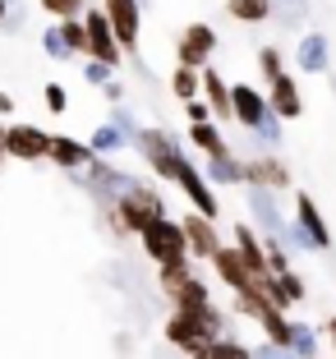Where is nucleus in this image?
Returning <instances> with one entry per match:
<instances>
[{
    "instance_id": "nucleus-9",
    "label": "nucleus",
    "mask_w": 336,
    "mask_h": 359,
    "mask_svg": "<svg viewBox=\"0 0 336 359\" xmlns=\"http://www.w3.org/2000/svg\"><path fill=\"white\" fill-rule=\"evenodd\" d=\"M212 46H217V37H212L208 23H194L184 37H180V65H189V69H199L203 60L212 55Z\"/></svg>"
},
{
    "instance_id": "nucleus-7",
    "label": "nucleus",
    "mask_w": 336,
    "mask_h": 359,
    "mask_svg": "<svg viewBox=\"0 0 336 359\" xmlns=\"http://www.w3.org/2000/svg\"><path fill=\"white\" fill-rule=\"evenodd\" d=\"M0 143H5V152H10V157L37 161V157H46V143H51V138H46L37 125H14V129H5V138H0Z\"/></svg>"
},
{
    "instance_id": "nucleus-25",
    "label": "nucleus",
    "mask_w": 336,
    "mask_h": 359,
    "mask_svg": "<svg viewBox=\"0 0 336 359\" xmlns=\"http://www.w3.org/2000/svg\"><path fill=\"white\" fill-rule=\"evenodd\" d=\"M55 32H60V42L69 46V51H88V37H83V28H79L74 19H60V28H55Z\"/></svg>"
},
{
    "instance_id": "nucleus-36",
    "label": "nucleus",
    "mask_w": 336,
    "mask_h": 359,
    "mask_svg": "<svg viewBox=\"0 0 336 359\" xmlns=\"http://www.w3.org/2000/svg\"><path fill=\"white\" fill-rule=\"evenodd\" d=\"M0 138H5V129H0ZM0 152H5V143H0Z\"/></svg>"
},
{
    "instance_id": "nucleus-21",
    "label": "nucleus",
    "mask_w": 336,
    "mask_h": 359,
    "mask_svg": "<svg viewBox=\"0 0 336 359\" xmlns=\"http://www.w3.org/2000/svg\"><path fill=\"white\" fill-rule=\"evenodd\" d=\"M244 180H253L258 189H267V184H285V170L281 166H272V161H253V166H244Z\"/></svg>"
},
{
    "instance_id": "nucleus-35",
    "label": "nucleus",
    "mask_w": 336,
    "mask_h": 359,
    "mask_svg": "<svg viewBox=\"0 0 336 359\" xmlns=\"http://www.w3.org/2000/svg\"><path fill=\"white\" fill-rule=\"evenodd\" d=\"M0 19H5V0H0Z\"/></svg>"
},
{
    "instance_id": "nucleus-29",
    "label": "nucleus",
    "mask_w": 336,
    "mask_h": 359,
    "mask_svg": "<svg viewBox=\"0 0 336 359\" xmlns=\"http://www.w3.org/2000/svg\"><path fill=\"white\" fill-rule=\"evenodd\" d=\"M253 129H258V134H263L267 143H276V138H281V125H276V116H272V106H267V111H263V120H258V125H253Z\"/></svg>"
},
{
    "instance_id": "nucleus-23",
    "label": "nucleus",
    "mask_w": 336,
    "mask_h": 359,
    "mask_svg": "<svg viewBox=\"0 0 336 359\" xmlns=\"http://www.w3.org/2000/svg\"><path fill=\"white\" fill-rule=\"evenodd\" d=\"M189 138H194V143H199L203 152H208V157H212V152H226V143H221V134H217V129L208 125V120H194Z\"/></svg>"
},
{
    "instance_id": "nucleus-37",
    "label": "nucleus",
    "mask_w": 336,
    "mask_h": 359,
    "mask_svg": "<svg viewBox=\"0 0 336 359\" xmlns=\"http://www.w3.org/2000/svg\"><path fill=\"white\" fill-rule=\"evenodd\" d=\"M332 337H336V323H332Z\"/></svg>"
},
{
    "instance_id": "nucleus-13",
    "label": "nucleus",
    "mask_w": 336,
    "mask_h": 359,
    "mask_svg": "<svg viewBox=\"0 0 336 359\" xmlns=\"http://www.w3.org/2000/svg\"><path fill=\"white\" fill-rule=\"evenodd\" d=\"M231 111H235V116H240L244 125L253 129L258 120H263V111H267V97H263V93H253L249 83H240V88L231 93Z\"/></svg>"
},
{
    "instance_id": "nucleus-19",
    "label": "nucleus",
    "mask_w": 336,
    "mask_h": 359,
    "mask_svg": "<svg viewBox=\"0 0 336 359\" xmlns=\"http://www.w3.org/2000/svg\"><path fill=\"white\" fill-rule=\"evenodd\" d=\"M194 359H249V350H240L226 337H212V341H203V346L194 350Z\"/></svg>"
},
{
    "instance_id": "nucleus-4",
    "label": "nucleus",
    "mask_w": 336,
    "mask_h": 359,
    "mask_svg": "<svg viewBox=\"0 0 336 359\" xmlns=\"http://www.w3.org/2000/svg\"><path fill=\"white\" fill-rule=\"evenodd\" d=\"M161 290H166V295L175 299L180 309L208 304V290H203V285L194 281L189 272H184V263H170V267H161Z\"/></svg>"
},
{
    "instance_id": "nucleus-27",
    "label": "nucleus",
    "mask_w": 336,
    "mask_h": 359,
    "mask_svg": "<svg viewBox=\"0 0 336 359\" xmlns=\"http://www.w3.org/2000/svg\"><path fill=\"white\" fill-rule=\"evenodd\" d=\"M120 138H125V134H120L116 125H102V129L93 134V152H111V148L120 143Z\"/></svg>"
},
{
    "instance_id": "nucleus-14",
    "label": "nucleus",
    "mask_w": 336,
    "mask_h": 359,
    "mask_svg": "<svg viewBox=\"0 0 336 359\" xmlns=\"http://www.w3.org/2000/svg\"><path fill=\"white\" fill-rule=\"evenodd\" d=\"M272 116H300L304 111V102H300V88H295V79L290 74H276L272 79Z\"/></svg>"
},
{
    "instance_id": "nucleus-30",
    "label": "nucleus",
    "mask_w": 336,
    "mask_h": 359,
    "mask_svg": "<svg viewBox=\"0 0 336 359\" xmlns=\"http://www.w3.org/2000/svg\"><path fill=\"white\" fill-rule=\"evenodd\" d=\"M42 46H46V51H51V55H55V60H65V55H69V46H65V42H60V32H55V28H46V37H42Z\"/></svg>"
},
{
    "instance_id": "nucleus-6",
    "label": "nucleus",
    "mask_w": 336,
    "mask_h": 359,
    "mask_svg": "<svg viewBox=\"0 0 336 359\" xmlns=\"http://www.w3.org/2000/svg\"><path fill=\"white\" fill-rule=\"evenodd\" d=\"M134 143L143 148V157L157 166V175H170V180H175V170H180V161H184V157L170 148V143L157 134V129H134Z\"/></svg>"
},
{
    "instance_id": "nucleus-31",
    "label": "nucleus",
    "mask_w": 336,
    "mask_h": 359,
    "mask_svg": "<svg viewBox=\"0 0 336 359\" xmlns=\"http://www.w3.org/2000/svg\"><path fill=\"white\" fill-rule=\"evenodd\" d=\"M249 359H290V350H285V346H276V341H267V346L258 350V355H249Z\"/></svg>"
},
{
    "instance_id": "nucleus-1",
    "label": "nucleus",
    "mask_w": 336,
    "mask_h": 359,
    "mask_svg": "<svg viewBox=\"0 0 336 359\" xmlns=\"http://www.w3.org/2000/svg\"><path fill=\"white\" fill-rule=\"evenodd\" d=\"M166 337L175 341L180 350H199L203 341H212V337H221V313L217 309H208V304H194V309H180L175 318L166 323Z\"/></svg>"
},
{
    "instance_id": "nucleus-12",
    "label": "nucleus",
    "mask_w": 336,
    "mask_h": 359,
    "mask_svg": "<svg viewBox=\"0 0 336 359\" xmlns=\"http://www.w3.org/2000/svg\"><path fill=\"white\" fill-rule=\"evenodd\" d=\"M175 180H180V184H184V194H189V198H194V208H199L203 217H217V198H212V189H208V184H203V175H199V170L189 166V161H180Z\"/></svg>"
},
{
    "instance_id": "nucleus-15",
    "label": "nucleus",
    "mask_w": 336,
    "mask_h": 359,
    "mask_svg": "<svg viewBox=\"0 0 336 359\" xmlns=\"http://www.w3.org/2000/svg\"><path fill=\"white\" fill-rule=\"evenodd\" d=\"M300 231H304L309 249H327V244H332V235H327V226H323V217H318L314 198H300Z\"/></svg>"
},
{
    "instance_id": "nucleus-8",
    "label": "nucleus",
    "mask_w": 336,
    "mask_h": 359,
    "mask_svg": "<svg viewBox=\"0 0 336 359\" xmlns=\"http://www.w3.org/2000/svg\"><path fill=\"white\" fill-rule=\"evenodd\" d=\"M83 37H88V51L97 55L102 65H120V46H116V32H111V23H106V14H88L83 23Z\"/></svg>"
},
{
    "instance_id": "nucleus-26",
    "label": "nucleus",
    "mask_w": 336,
    "mask_h": 359,
    "mask_svg": "<svg viewBox=\"0 0 336 359\" xmlns=\"http://www.w3.org/2000/svg\"><path fill=\"white\" fill-rule=\"evenodd\" d=\"M42 10L55 14V19H79L83 14V0H42Z\"/></svg>"
},
{
    "instance_id": "nucleus-11",
    "label": "nucleus",
    "mask_w": 336,
    "mask_h": 359,
    "mask_svg": "<svg viewBox=\"0 0 336 359\" xmlns=\"http://www.w3.org/2000/svg\"><path fill=\"white\" fill-rule=\"evenodd\" d=\"M180 231H184V249H194V254H203V258H212V249L221 244L217 231H212V217H203V212L199 217L189 212V222L180 226Z\"/></svg>"
},
{
    "instance_id": "nucleus-10",
    "label": "nucleus",
    "mask_w": 336,
    "mask_h": 359,
    "mask_svg": "<svg viewBox=\"0 0 336 359\" xmlns=\"http://www.w3.org/2000/svg\"><path fill=\"white\" fill-rule=\"evenodd\" d=\"M212 263H217V272L226 276V281H231L240 295H253V276H249V267H244V258L235 254V249L217 244V249H212Z\"/></svg>"
},
{
    "instance_id": "nucleus-16",
    "label": "nucleus",
    "mask_w": 336,
    "mask_h": 359,
    "mask_svg": "<svg viewBox=\"0 0 336 359\" xmlns=\"http://www.w3.org/2000/svg\"><path fill=\"white\" fill-rule=\"evenodd\" d=\"M46 157L60 161V166H88V161H93V148L74 143V138H51V143H46Z\"/></svg>"
},
{
    "instance_id": "nucleus-5",
    "label": "nucleus",
    "mask_w": 336,
    "mask_h": 359,
    "mask_svg": "<svg viewBox=\"0 0 336 359\" xmlns=\"http://www.w3.org/2000/svg\"><path fill=\"white\" fill-rule=\"evenodd\" d=\"M161 217V198H152L147 189H129V198H120V212H116V222L129 226V231H143L147 222H157Z\"/></svg>"
},
{
    "instance_id": "nucleus-2",
    "label": "nucleus",
    "mask_w": 336,
    "mask_h": 359,
    "mask_svg": "<svg viewBox=\"0 0 336 359\" xmlns=\"http://www.w3.org/2000/svg\"><path fill=\"white\" fill-rule=\"evenodd\" d=\"M138 235H143L147 254L157 258V267H170V263H184V258H189V249H184V231H180L175 222H166V217L147 222Z\"/></svg>"
},
{
    "instance_id": "nucleus-32",
    "label": "nucleus",
    "mask_w": 336,
    "mask_h": 359,
    "mask_svg": "<svg viewBox=\"0 0 336 359\" xmlns=\"http://www.w3.org/2000/svg\"><path fill=\"white\" fill-rule=\"evenodd\" d=\"M258 65H263V74H267V79H276V74H281V65H276V51H272V46H267V51L258 55Z\"/></svg>"
},
{
    "instance_id": "nucleus-34",
    "label": "nucleus",
    "mask_w": 336,
    "mask_h": 359,
    "mask_svg": "<svg viewBox=\"0 0 336 359\" xmlns=\"http://www.w3.org/2000/svg\"><path fill=\"white\" fill-rule=\"evenodd\" d=\"M106 69H111V65H102V60L88 65V79H93V83H106Z\"/></svg>"
},
{
    "instance_id": "nucleus-33",
    "label": "nucleus",
    "mask_w": 336,
    "mask_h": 359,
    "mask_svg": "<svg viewBox=\"0 0 336 359\" xmlns=\"http://www.w3.org/2000/svg\"><path fill=\"white\" fill-rule=\"evenodd\" d=\"M46 106H51V111H65V88H60V83L46 88Z\"/></svg>"
},
{
    "instance_id": "nucleus-20",
    "label": "nucleus",
    "mask_w": 336,
    "mask_h": 359,
    "mask_svg": "<svg viewBox=\"0 0 336 359\" xmlns=\"http://www.w3.org/2000/svg\"><path fill=\"white\" fill-rule=\"evenodd\" d=\"M199 83H203V93H208L212 111H217V116H231V93H226V83H221V79L212 74V69H208V74L199 79Z\"/></svg>"
},
{
    "instance_id": "nucleus-18",
    "label": "nucleus",
    "mask_w": 336,
    "mask_h": 359,
    "mask_svg": "<svg viewBox=\"0 0 336 359\" xmlns=\"http://www.w3.org/2000/svg\"><path fill=\"white\" fill-rule=\"evenodd\" d=\"M226 10L240 23H263L267 14H272V0H226Z\"/></svg>"
},
{
    "instance_id": "nucleus-28",
    "label": "nucleus",
    "mask_w": 336,
    "mask_h": 359,
    "mask_svg": "<svg viewBox=\"0 0 336 359\" xmlns=\"http://www.w3.org/2000/svg\"><path fill=\"white\" fill-rule=\"evenodd\" d=\"M290 350H295V355H314V332H309V327H290Z\"/></svg>"
},
{
    "instance_id": "nucleus-3",
    "label": "nucleus",
    "mask_w": 336,
    "mask_h": 359,
    "mask_svg": "<svg viewBox=\"0 0 336 359\" xmlns=\"http://www.w3.org/2000/svg\"><path fill=\"white\" fill-rule=\"evenodd\" d=\"M102 14L116 32V46L134 51L138 46V0H102Z\"/></svg>"
},
{
    "instance_id": "nucleus-17",
    "label": "nucleus",
    "mask_w": 336,
    "mask_h": 359,
    "mask_svg": "<svg viewBox=\"0 0 336 359\" xmlns=\"http://www.w3.org/2000/svg\"><path fill=\"white\" fill-rule=\"evenodd\" d=\"M300 69H309V74H323L327 69V37L323 32H309L304 42H300Z\"/></svg>"
},
{
    "instance_id": "nucleus-22",
    "label": "nucleus",
    "mask_w": 336,
    "mask_h": 359,
    "mask_svg": "<svg viewBox=\"0 0 336 359\" xmlns=\"http://www.w3.org/2000/svg\"><path fill=\"white\" fill-rule=\"evenodd\" d=\"M217 184H235V180H244V166L235 157H226V152H212V170H208Z\"/></svg>"
},
{
    "instance_id": "nucleus-24",
    "label": "nucleus",
    "mask_w": 336,
    "mask_h": 359,
    "mask_svg": "<svg viewBox=\"0 0 336 359\" xmlns=\"http://www.w3.org/2000/svg\"><path fill=\"white\" fill-rule=\"evenodd\" d=\"M175 97H184V102H194V97H199V69H189V65H180L175 69Z\"/></svg>"
}]
</instances>
